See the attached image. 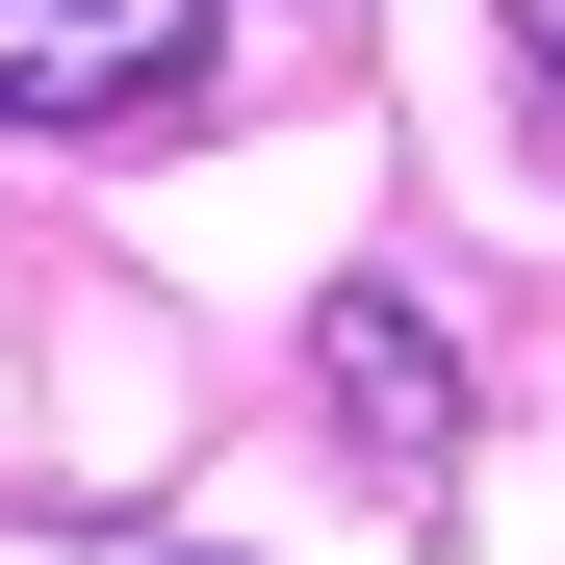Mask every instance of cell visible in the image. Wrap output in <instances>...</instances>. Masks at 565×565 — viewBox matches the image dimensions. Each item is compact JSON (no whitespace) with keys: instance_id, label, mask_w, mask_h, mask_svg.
I'll return each mask as SVG.
<instances>
[{"instance_id":"7a4b0ae2","label":"cell","mask_w":565,"mask_h":565,"mask_svg":"<svg viewBox=\"0 0 565 565\" xmlns=\"http://www.w3.org/2000/svg\"><path fill=\"white\" fill-rule=\"evenodd\" d=\"M309 360H334V437L437 514V489H462V360H437V309H412V282H334V309H309Z\"/></svg>"},{"instance_id":"6da1fadb","label":"cell","mask_w":565,"mask_h":565,"mask_svg":"<svg viewBox=\"0 0 565 565\" xmlns=\"http://www.w3.org/2000/svg\"><path fill=\"white\" fill-rule=\"evenodd\" d=\"M180 104H206V0H0V129L154 154Z\"/></svg>"},{"instance_id":"3957f363","label":"cell","mask_w":565,"mask_h":565,"mask_svg":"<svg viewBox=\"0 0 565 565\" xmlns=\"http://www.w3.org/2000/svg\"><path fill=\"white\" fill-rule=\"evenodd\" d=\"M489 26H514V77H540V129H565V0H489Z\"/></svg>"}]
</instances>
